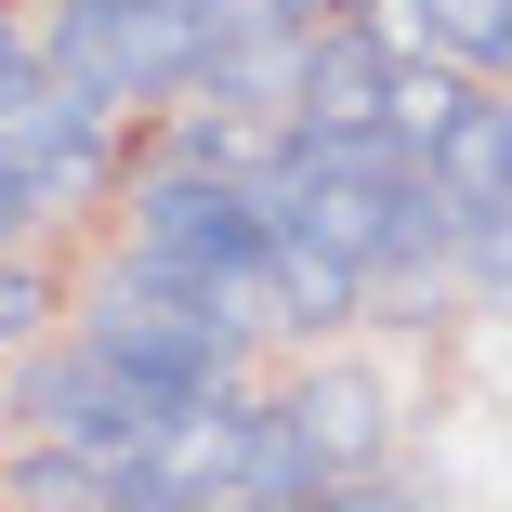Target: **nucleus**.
Listing matches in <instances>:
<instances>
[{
  "instance_id": "f257e3e1",
  "label": "nucleus",
  "mask_w": 512,
  "mask_h": 512,
  "mask_svg": "<svg viewBox=\"0 0 512 512\" xmlns=\"http://www.w3.org/2000/svg\"><path fill=\"white\" fill-rule=\"evenodd\" d=\"M263 276H276V316H289V329H342L355 302L381 289V276H368L355 250H329L316 224H276V237H263Z\"/></svg>"
},
{
  "instance_id": "f03ea898",
  "label": "nucleus",
  "mask_w": 512,
  "mask_h": 512,
  "mask_svg": "<svg viewBox=\"0 0 512 512\" xmlns=\"http://www.w3.org/2000/svg\"><path fill=\"white\" fill-rule=\"evenodd\" d=\"M381 106H394V40L368 14H329L302 53V119H381Z\"/></svg>"
},
{
  "instance_id": "7ed1b4c3",
  "label": "nucleus",
  "mask_w": 512,
  "mask_h": 512,
  "mask_svg": "<svg viewBox=\"0 0 512 512\" xmlns=\"http://www.w3.org/2000/svg\"><path fill=\"white\" fill-rule=\"evenodd\" d=\"M289 407L316 421L329 473H368V460H381V434H394V394H381L368 368H302V381H289Z\"/></svg>"
},
{
  "instance_id": "20e7f679",
  "label": "nucleus",
  "mask_w": 512,
  "mask_h": 512,
  "mask_svg": "<svg viewBox=\"0 0 512 512\" xmlns=\"http://www.w3.org/2000/svg\"><path fill=\"white\" fill-rule=\"evenodd\" d=\"M434 184L460 197V211H486V197H512V92H473V106L434 132Z\"/></svg>"
},
{
  "instance_id": "39448f33",
  "label": "nucleus",
  "mask_w": 512,
  "mask_h": 512,
  "mask_svg": "<svg viewBox=\"0 0 512 512\" xmlns=\"http://www.w3.org/2000/svg\"><path fill=\"white\" fill-rule=\"evenodd\" d=\"M40 40H53V66L92 92V106H132V79H119V0H66Z\"/></svg>"
},
{
  "instance_id": "423d86ee",
  "label": "nucleus",
  "mask_w": 512,
  "mask_h": 512,
  "mask_svg": "<svg viewBox=\"0 0 512 512\" xmlns=\"http://www.w3.org/2000/svg\"><path fill=\"white\" fill-rule=\"evenodd\" d=\"M460 106H473V66H460V53H394V106H381V119L421 145V158H434V132H447Z\"/></svg>"
},
{
  "instance_id": "0eeeda50",
  "label": "nucleus",
  "mask_w": 512,
  "mask_h": 512,
  "mask_svg": "<svg viewBox=\"0 0 512 512\" xmlns=\"http://www.w3.org/2000/svg\"><path fill=\"white\" fill-rule=\"evenodd\" d=\"M421 14H434V53H460L473 79L512 66V0H421Z\"/></svg>"
},
{
  "instance_id": "6e6552de",
  "label": "nucleus",
  "mask_w": 512,
  "mask_h": 512,
  "mask_svg": "<svg viewBox=\"0 0 512 512\" xmlns=\"http://www.w3.org/2000/svg\"><path fill=\"white\" fill-rule=\"evenodd\" d=\"M460 276L486 302H512V197H486V211H460Z\"/></svg>"
},
{
  "instance_id": "1a4fd4ad",
  "label": "nucleus",
  "mask_w": 512,
  "mask_h": 512,
  "mask_svg": "<svg viewBox=\"0 0 512 512\" xmlns=\"http://www.w3.org/2000/svg\"><path fill=\"white\" fill-rule=\"evenodd\" d=\"M40 316H53V276L40 263H0V342H40Z\"/></svg>"
},
{
  "instance_id": "9d476101",
  "label": "nucleus",
  "mask_w": 512,
  "mask_h": 512,
  "mask_svg": "<svg viewBox=\"0 0 512 512\" xmlns=\"http://www.w3.org/2000/svg\"><path fill=\"white\" fill-rule=\"evenodd\" d=\"M40 66H53V40H40V27H14V14H0V92H27Z\"/></svg>"
},
{
  "instance_id": "9b49d317",
  "label": "nucleus",
  "mask_w": 512,
  "mask_h": 512,
  "mask_svg": "<svg viewBox=\"0 0 512 512\" xmlns=\"http://www.w3.org/2000/svg\"><path fill=\"white\" fill-rule=\"evenodd\" d=\"M14 434H27V421H14V394H0V460H14Z\"/></svg>"
}]
</instances>
